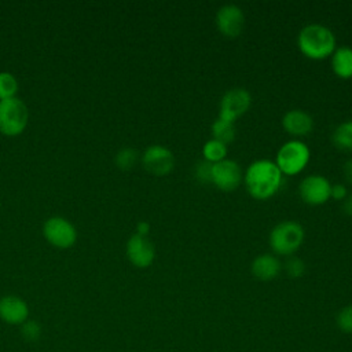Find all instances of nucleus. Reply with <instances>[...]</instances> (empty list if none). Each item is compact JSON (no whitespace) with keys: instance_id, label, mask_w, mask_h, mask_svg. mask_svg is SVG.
I'll return each instance as SVG.
<instances>
[{"instance_id":"1","label":"nucleus","mask_w":352,"mask_h":352,"mask_svg":"<svg viewBox=\"0 0 352 352\" xmlns=\"http://www.w3.org/2000/svg\"><path fill=\"white\" fill-rule=\"evenodd\" d=\"M282 172L276 166L275 161L271 160H256L253 161L243 176L246 190L256 199L271 198L282 184Z\"/></svg>"},{"instance_id":"2","label":"nucleus","mask_w":352,"mask_h":352,"mask_svg":"<svg viewBox=\"0 0 352 352\" xmlns=\"http://www.w3.org/2000/svg\"><path fill=\"white\" fill-rule=\"evenodd\" d=\"M298 50L309 59H324L336 50L334 33L322 23L305 25L297 36Z\"/></svg>"},{"instance_id":"3","label":"nucleus","mask_w":352,"mask_h":352,"mask_svg":"<svg viewBox=\"0 0 352 352\" xmlns=\"http://www.w3.org/2000/svg\"><path fill=\"white\" fill-rule=\"evenodd\" d=\"M304 228L300 223L293 220H285L278 223L270 232L271 249L283 256L293 254L304 242Z\"/></svg>"},{"instance_id":"4","label":"nucleus","mask_w":352,"mask_h":352,"mask_svg":"<svg viewBox=\"0 0 352 352\" xmlns=\"http://www.w3.org/2000/svg\"><path fill=\"white\" fill-rule=\"evenodd\" d=\"M29 121L26 104L19 98L0 100V133L6 136L21 135Z\"/></svg>"},{"instance_id":"5","label":"nucleus","mask_w":352,"mask_h":352,"mask_svg":"<svg viewBox=\"0 0 352 352\" xmlns=\"http://www.w3.org/2000/svg\"><path fill=\"white\" fill-rule=\"evenodd\" d=\"M309 148L301 140H287L276 153L275 164L282 175L300 173L309 161Z\"/></svg>"},{"instance_id":"6","label":"nucleus","mask_w":352,"mask_h":352,"mask_svg":"<svg viewBox=\"0 0 352 352\" xmlns=\"http://www.w3.org/2000/svg\"><path fill=\"white\" fill-rule=\"evenodd\" d=\"M44 238L55 248L67 249L76 243V227L65 217L52 216L43 226Z\"/></svg>"},{"instance_id":"7","label":"nucleus","mask_w":352,"mask_h":352,"mask_svg":"<svg viewBox=\"0 0 352 352\" xmlns=\"http://www.w3.org/2000/svg\"><path fill=\"white\" fill-rule=\"evenodd\" d=\"M252 104V95L245 88L228 89L220 100L219 117L234 122L242 114H245Z\"/></svg>"},{"instance_id":"8","label":"nucleus","mask_w":352,"mask_h":352,"mask_svg":"<svg viewBox=\"0 0 352 352\" xmlns=\"http://www.w3.org/2000/svg\"><path fill=\"white\" fill-rule=\"evenodd\" d=\"M142 164L144 169L151 175L165 176L172 172L175 166V155L168 147L162 144H151L144 150L142 155Z\"/></svg>"},{"instance_id":"9","label":"nucleus","mask_w":352,"mask_h":352,"mask_svg":"<svg viewBox=\"0 0 352 352\" xmlns=\"http://www.w3.org/2000/svg\"><path fill=\"white\" fill-rule=\"evenodd\" d=\"M300 197L309 205H322L330 198L331 184L322 175L305 176L298 186Z\"/></svg>"},{"instance_id":"10","label":"nucleus","mask_w":352,"mask_h":352,"mask_svg":"<svg viewBox=\"0 0 352 352\" xmlns=\"http://www.w3.org/2000/svg\"><path fill=\"white\" fill-rule=\"evenodd\" d=\"M242 177L241 166L234 160L226 158L212 165V183L223 191L235 190L241 184Z\"/></svg>"},{"instance_id":"11","label":"nucleus","mask_w":352,"mask_h":352,"mask_svg":"<svg viewBox=\"0 0 352 352\" xmlns=\"http://www.w3.org/2000/svg\"><path fill=\"white\" fill-rule=\"evenodd\" d=\"M216 25L226 37H236L245 28V14L236 4H224L216 12Z\"/></svg>"},{"instance_id":"12","label":"nucleus","mask_w":352,"mask_h":352,"mask_svg":"<svg viewBox=\"0 0 352 352\" xmlns=\"http://www.w3.org/2000/svg\"><path fill=\"white\" fill-rule=\"evenodd\" d=\"M126 257L138 268H147L155 258L153 242L143 235L133 234L126 242Z\"/></svg>"},{"instance_id":"13","label":"nucleus","mask_w":352,"mask_h":352,"mask_svg":"<svg viewBox=\"0 0 352 352\" xmlns=\"http://www.w3.org/2000/svg\"><path fill=\"white\" fill-rule=\"evenodd\" d=\"M29 316V307L18 296L0 298V318L8 324H23Z\"/></svg>"},{"instance_id":"14","label":"nucleus","mask_w":352,"mask_h":352,"mask_svg":"<svg viewBox=\"0 0 352 352\" xmlns=\"http://www.w3.org/2000/svg\"><path fill=\"white\" fill-rule=\"evenodd\" d=\"M282 125L285 131L293 136H305L314 128L312 117L300 109H293L285 113L282 118Z\"/></svg>"},{"instance_id":"15","label":"nucleus","mask_w":352,"mask_h":352,"mask_svg":"<svg viewBox=\"0 0 352 352\" xmlns=\"http://www.w3.org/2000/svg\"><path fill=\"white\" fill-rule=\"evenodd\" d=\"M279 271L280 263L272 254H260L252 261V274L260 280H271Z\"/></svg>"},{"instance_id":"16","label":"nucleus","mask_w":352,"mask_h":352,"mask_svg":"<svg viewBox=\"0 0 352 352\" xmlns=\"http://www.w3.org/2000/svg\"><path fill=\"white\" fill-rule=\"evenodd\" d=\"M331 69L341 78L352 77V48L342 45L331 54Z\"/></svg>"},{"instance_id":"17","label":"nucleus","mask_w":352,"mask_h":352,"mask_svg":"<svg viewBox=\"0 0 352 352\" xmlns=\"http://www.w3.org/2000/svg\"><path fill=\"white\" fill-rule=\"evenodd\" d=\"M212 136L213 139L224 143V144H228L231 143L235 136H236V128H235V124L231 122V121H227V120H223L220 117H217L213 124H212Z\"/></svg>"},{"instance_id":"18","label":"nucleus","mask_w":352,"mask_h":352,"mask_svg":"<svg viewBox=\"0 0 352 352\" xmlns=\"http://www.w3.org/2000/svg\"><path fill=\"white\" fill-rule=\"evenodd\" d=\"M333 143L344 151H352V120L342 121L333 131Z\"/></svg>"},{"instance_id":"19","label":"nucleus","mask_w":352,"mask_h":352,"mask_svg":"<svg viewBox=\"0 0 352 352\" xmlns=\"http://www.w3.org/2000/svg\"><path fill=\"white\" fill-rule=\"evenodd\" d=\"M202 154L204 158L212 164H216L221 160H226L227 155V144L216 140V139H209L204 147H202Z\"/></svg>"},{"instance_id":"20","label":"nucleus","mask_w":352,"mask_h":352,"mask_svg":"<svg viewBox=\"0 0 352 352\" xmlns=\"http://www.w3.org/2000/svg\"><path fill=\"white\" fill-rule=\"evenodd\" d=\"M18 91V81L14 74L8 72H0V100L15 98Z\"/></svg>"},{"instance_id":"21","label":"nucleus","mask_w":352,"mask_h":352,"mask_svg":"<svg viewBox=\"0 0 352 352\" xmlns=\"http://www.w3.org/2000/svg\"><path fill=\"white\" fill-rule=\"evenodd\" d=\"M138 157H139V153L132 148V147H124L121 148L117 155H116V165L120 168V169H131L133 168V165L136 164L138 161Z\"/></svg>"},{"instance_id":"22","label":"nucleus","mask_w":352,"mask_h":352,"mask_svg":"<svg viewBox=\"0 0 352 352\" xmlns=\"http://www.w3.org/2000/svg\"><path fill=\"white\" fill-rule=\"evenodd\" d=\"M337 326L342 333L352 334V305H346L341 308L336 318Z\"/></svg>"},{"instance_id":"23","label":"nucleus","mask_w":352,"mask_h":352,"mask_svg":"<svg viewBox=\"0 0 352 352\" xmlns=\"http://www.w3.org/2000/svg\"><path fill=\"white\" fill-rule=\"evenodd\" d=\"M212 165L213 164L206 160H201L195 164L194 175L199 183H204V184L212 183Z\"/></svg>"},{"instance_id":"24","label":"nucleus","mask_w":352,"mask_h":352,"mask_svg":"<svg viewBox=\"0 0 352 352\" xmlns=\"http://www.w3.org/2000/svg\"><path fill=\"white\" fill-rule=\"evenodd\" d=\"M285 270L290 278H300L305 272V263L298 257H290L285 263Z\"/></svg>"},{"instance_id":"25","label":"nucleus","mask_w":352,"mask_h":352,"mask_svg":"<svg viewBox=\"0 0 352 352\" xmlns=\"http://www.w3.org/2000/svg\"><path fill=\"white\" fill-rule=\"evenodd\" d=\"M22 334L29 340H36L40 336V326L37 322H25L22 324Z\"/></svg>"},{"instance_id":"26","label":"nucleus","mask_w":352,"mask_h":352,"mask_svg":"<svg viewBox=\"0 0 352 352\" xmlns=\"http://www.w3.org/2000/svg\"><path fill=\"white\" fill-rule=\"evenodd\" d=\"M346 195H348V190H346L345 184H342V183L331 184L330 198H334V199H337V201H344Z\"/></svg>"},{"instance_id":"27","label":"nucleus","mask_w":352,"mask_h":352,"mask_svg":"<svg viewBox=\"0 0 352 352\" xmlns=\"http://www.w3.org/2000/svg\"><path fill=\"white\" fill-rule=\"evenodd\" d=\"M342 210L344 213H346L348 216H352V192L348 194L345 197V199L342 201Z\"/></svg>"},{"instance_id":"28","label":"nucleus","mask_w":352,"mask_h":352,"mask_svg":"<svg viewBox=\"0 0 352 352\" xmlns=\"http://www.w3.org/2000/svg\"><path fill=\"white\" fill-rule=\"evenodd\" d=\"M148 231H150V224H148L147 221H140V223H138V226H136V234L143 235V236H147Z\"/></svg>"},{"instance_id":"29","label":"nucleus","mask_w":352,"mask_h":352,"mask_svg":"<svg viewBox=\"0 0 352 352\" xmlns=\"http://www.w3.org/2000/svg\"><path fill=\"white\" fill-rule=\"evenodd\" d=\"M344 175L349 184H352V158L344 164Z\"/></svg>"}]
</instances>
